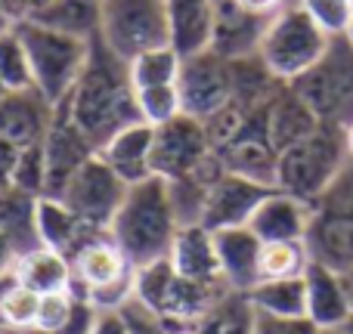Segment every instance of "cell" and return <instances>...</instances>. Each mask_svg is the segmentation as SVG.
I'll list each match as a JSON object with an SVG mask.
<instances>
[{
  "label": "cell",
  "instance_id": "obj_27",
  "mask_svg": "<svg viewBox=\"0 0 353 334\" xmlns=\"http://www.w3.org/2000/svg\"><path fill=\"white\" fill-rule=\"evenodd\" d=\"M31 22L81 41H93L99 37V25H103V0H50Z\"/></svg>",
  "mask_w": 353,
  "mask_h": 334
},
{
  "label": "cell",
  "instance_id": "obj_34",
  "mask_svg": "<svg viewBox=\"0 0 353 334\" xmlns=\"http://www.w3.org/2000/svg\"><path fill=\"white\" fill-rule=\"evenodd\" d=\"M0 81L6 90H34L28 53H25L16 28L0 34Z\"/></svg>",
  "mask_w": 353,
  "mask_h": 334
},
{
  "label": "cell",
  "instance_id": "obj_6",
  "mask_svg": "<svg viewBox=\"0 0 353 334\" xmlns=\"http://www.w3.org/2000/svg\"><path fill=\"white\" fill-rule=\"evenodd\" d=\"M344 161H347L344 130L319 124L310 136H304L301 143L279 152V161H276V189L316 207V201L323 198V192L338 176V170L344 167Z\"/></svg>",
  "mask_w": 353,
  "mask_h": 334
},
{
  "label": "cell",
  "instance_id": "obj_28",
  "mask_svg": "<svg viewBox=\"0 0 353 334\" xmlns=\"http://www.w3.org/2000/svg\"><path fill=\"white\" fill-rule=\"evenodd\" d=\"M34 211H37V198L22 189H6L0 192V232L16 244V251L34 248L37 242V226H34Z\"/></svg>",
  "mask_w": 353,
  "mask_h": 334
},
{
  "label": "cell",
  "instance_id": "obj_48",
  "mask_svg": "<svg viewBox=\"0 0 353 334\" xmlns=\"http://www.w3.org/2000/svg\"><path fill=\"white\" fill-rule=\"evenodd\" d=\"M341 279H344V288H347V298H350V306H353V267L347 273H341Z\"/></svg>",
  "mask_w": 353,
  "mask_h": 334
},
{
  "label": "cell",
  "instance_id": "obj_37",
  "mask_svg": "<svg viewBox=\"0 0 353 334\" xmlns=\"http://www.w3.org/2000/svg\"><path fill=\"white\" fill-rule=\"evenodd\" d=\"M74 294L72 291H53V294H41V304H37V319L34 325L47 334H62L74 313Z\"/></svg>",
  "mask_w": 353,
  "mask_h": 334
},
{
  "label": "cell",
  "instance_id": "obj_19",
  "mask_svg": "<svg viewBox=\"0 0 353 334\" xmlns=\"http://www.w3.org/2000/svg\"><path fill=\"white\" fill-rule=\"evenodd\" d=\"M168 260L183 279L201 282V285H226L223 273H220L214 232L205 229L201 223H189L176 229Z\"/></svg>",
  "mask_w": 353,
  "mask_h": 334
},
{
  "label": "cell",
  "instance_id": "obj_45",
  "mask_svg": "<svg viewBox=\"0 0 353 334\" xmlns=\"http://www.w3.org/2000/svg\"><path fill=\"white\" fill-rule=\"evenodd\" d=\"M16 257H19V251H16V244L10 242V238L0 232V275L6 273V269H12V263H16Z\"/></svg>",
  "mask_w": 353,
  "mask_h": 334
},
{
  "label": "cell",
  "instance_id": "obj_35",
  "mask_svg": "<svg viewBox=\"0 0 353 334\" xmlns=\"http://www.w3.org/2000/svg\"><path fill=\"white\" fill-rule=\"evenodd\" d=\"M137 109H140L143 121L152 124V127L168 124V121H174L176 115H183L180 90H176V84L140 87V90H137Z\"/></svg>",
  "mask_w": 353,
  "mask_h": 334
},
{
  "label": "cell",
  "instance_id": "obj_10",
  "mask_svg": "<svg viewBox=\"0 0 353 334\" xmlns=\"http://www.w3.org/2000/svg\"><path fill=\"white\" fill-rule=\"evenodd\" d=\"M176 90H180L183 115L199 118L201 124L214 118L220 109L232 103V68L230 59L214 53L211 47L201 53L183 56L180 78H176Z\"/></svg>",
  "mask_w": 353,
  "mask_h": 334
},
{
  "label": "cell",
  "instance_id": "obj_44",
  "mask_svg": "<svg viewBox=\"0 0 353 334\" xmlns=\"http://www.w3.org/2000/svg\"><path fill=\"white\" fill-rule=\"evenodd\" d=\"M16 158H19V146L0 140V192L12 189V174H16Z\"/></svg>",
  "mask_w": 353,
  "mask_h": 334
},
{
  "label": "cell",
  "instance_id": "obj_38",
  "mask_svg": "<svg viewBox=\"0 0 353 334\" xmlns=\"http://www.w3.org/2000/svg\"><path fill=\"white\" fill-rule=\"evenodd\" d=\"M316 211L353 220V158L344 161V167L338 170V176L329 182L323 198L316 201Z\"/></svg>",
  "mask_w": 353,
  "mask_h": 334
},
{
  "label": "cell",
  "instance_id": "obj_21",
  "mask_svg": "<svg viewBox=\"0 0 353 334\" xmlns=\"http://www.w3.org/2000/svg\"><path fill=\"white\" fill-rule=\"evenodd\" d=\"M152 143H155V127L146 121H137L130 127L118 130L103 149L99 158L105 161L128 186L143 182L152 176Z\"/></svg>",
  "mask_w": 353,
  "mask_h": 334
},
{
  "label": "cell",
  "instance_id": "obj_24",
  "mask_svg": "<svg viewBox=\"0 0 353 334\" xmlns=\"http://www.w3.org/2000/svg\"><path fill=\"white\" fill-rule=\"evenodd\" d=\"M171 43L180 56H192L211 47L214 37V12L217 0H165Z\"/></svg>",
  "mask_w": 353,
  "mask_h": 334
},
{
  "label": "cell",
  "instance_id": "obj_49",
  "mask_svg": "<svg viewBox=\"0 0 353 334\" xmlns=\"http://www.w3.org/2000/svg\"><path fill=\"white\" fill-rule=\"evenodd\" d=\"M0 334H47V331H41L37 325H31V328H6V331H0Z\"/></svg>",
  "mask_w": 353,
  "mask_h": 334
},
{
  "label": "cell",
  "instance_id": "obj_32",
  "mask_svg": "<svg viewBox=\"0 0 353 334\" xmlns=\"http://www.w3.org/2000/svg\"><path fill=\"white\" fill-rule=\"evenodd\" d=\"M37 304H41V294L25 288L22 282L12 275V269H6V273L0 275V331L31 328L37 319Z\"/></svg>",
  "mask_w": 353,
  "mask_h": 334
},
{
  "label": "cell",
  "instance_id": "obj_9",
  "mask_svg": "<svg viewBox=\"0 0 353 334\" xmlns=\"http://www.w3.org/2000/svg\"><path fill=\"white\" fill-rule=\"evenodd\" d=\"M99 41L124 62L171 43L165 0H103Z\"/></svg>",
  "mask_w": 353,
  "mask_h": 334
},
{
  "label": "cell",
  "instance_id": "obj_46",
  "mask_svg": "<svg viewBox=\"0 0 353 334\" xmlns=\"http://www.w3.org/2000/svg\"><path fill=\"white\" fill-rule=\"evenodd\" d=\"M16 25H12V19H10V12H6V6H3V0H0V34L3 31H12Z\"/></svg>",
  "mask_w": 353,
  "mask_h": 334
},
{
  "label": "cell",
  "instance_id": "obj_25",
  "mask_svg": "<svg viewBox=\"0 0 353 334\" xmlns=\"http://www.w3.org/2000/svg\"><path fill=\"white\" fill-rule=\"evenodd\" d=\"M307 248L310 257L335 273H347L353 267V220L335 217V213H313V223L307 229Z\"/></svg>",
  "mask_w": 353,
  "mask_h": 334
},
{
  "label": "cell",
  "instance_id": "obj_1",
  "mask_svg": "<svg viewBox=\"0 0 353 334\" xmlns=\"http://www.w3.org/2000/svg\"><path fill=\"white\" fill-rule=\"evenodd\" d=\"M56 109L68 112V118L84 130V136L97 146V152L118 130L143 121L128 62L112 53L99 37L90 41V56H87L78 84L72 87L65 103Z\"/></svg>",
  "mask_w": 353,
  "mask_h": 334
},
{
  "label": "cell",
  "instance_id": "obj_40",
  "mask_svg": "<svg viewBox=\"0 0 353 334\" xmlns=\"http://www.w3.org/2000/svg\"><path fill=\"white\" fill-rule=\"evenodd\" d=\"M307 316H270L254 310V334H319Z\"/></svg>",
  "mask_w": 353,
  "mask_h": 334
},
{
  "label": "cell",
  "instance_id": "obj_17",
  "mask_svg": "<svg viewBox=\"0 0 353 334\" xmlns=\"http://www.w3.org/2000/svg\"><path fill=\"white\" fill-rule=\"evenodd\" d=\"M56 109L37 90H10L0 96V140L12 146L41 143Z\"/></svg>",
  "mask_w": 353,
  "mask_h": 334
},
{
  "label": "cell",
  "instance_id": "obj_33",
  "mask_svg": "<svg viewBox=\"0 0 353 334\" xmlns=\"http://www.w3.org/2000/svg\"><path fill=\"white\" fill-rule=\"evenodd\" d=\"M180 65H183V56L174 50V43L146 50V53H140L137 59L128 62L134 90H140V87L176 84V78H180Z\"/></svg>",
  "mask_w": 353,
  "mask_h": 334
},
{
  "label": "cell",
  "instance_id": "obj_29",
  "mask_svg": "<svg viewBox=\"0 0 353 334\" xmlns=\"http://www.w3.org/2000/svg\"><path fill=\"white\" fill-rule=\"evenodd\" d=\"M257 313L270 316H307V282L298 279H270L257 282L251 291H245Z\"/></svg>",
  "mask_w": 353,
  "mask_h": 334
},
{
  "label": "cell",
  "instance_id": "obj_23",
  "mask_svg": "<svg viewBox=\"0 0 353 334\" xmlns=\"http://www.w3.org/2000/svg\"><path fill=\"white\" fill-rule=\"evenodd\" d=\"M217 260L226 285L232 291H251L257 285V260H261V238L248 226H230L214 232Z\"/></svg>",
  "mask_w": 353,
  "mask_h": 334
},
{
  "label": "cell",
  "instance_id": "obj_53",
  "mask_svg": "<svg viewBox=\"0 0 353 334\" xmlns=\"http://www.w3.org/2000/svg\"><path fill=\"white\" fill-rule=\"evenodd\" d=\"M350 3H353V0H350Z\"/></svg>",
  "mask_w": 353,
  "mask_h": 334
},
{
  "label": "cell",
  "instance_id": "obj_15",
  "mask_svg": "<svg viewBox=\"0 0 353 334\" xmlns=\"http://www.w3.org/2000/svg\"><path fill=\"white\" fill-rule=\"evenodd\" d=\"M263 109H267V105L251 112L248 121L242 124V130H239L223 149H217V155L230 174L248 176V180L276 189V161H279V152H276L273 143L267 140Z\"/></svg>",
  "mask_w": 353,
  "mask_h": 334
},
{
  "label": "cell",
  "instance_id": "obj_12",
  "mask_svg": "<svg viewBox=\"0 0 353 334\" xmlns=\"http://www.w3.org/2000/svg\"><path fill=\"white\" fill-rule=\"evenodd\" d=\"M214 146L199 118L176 115L174 121L155 127L152 143V174L161 180H186L195 176L214 158Z\"/></svg>",
  "mask_w": 353,
  "mask_h": 334
},
{
  "label": "cell",
  "instance_id": "obj_31",
  "mask_svg": "<svg viewBox=\"0 0 353 334\" xmlns=\"http://www.w3.org/2000/svg\"><path fill=\"white\" fill-rule=\"evenodd\" d=\"M310 248L307 242H263L261 260H257V282L270 279H298L310 267Z\"/></svg>",
  "mask_w": 353,
  "mask_h": 334
},
{
  "label": "cell",
  "instance_id": "obj_26",
  "mask_svg": "<svg viewBox=\"0 0 353 334\" xmlns=\"http://www.w3.org/2000/svg\"><path fill=\"white\" fill-rule=\"evenodd\" d=\"M12 275H16L25 288H31L34 294L68 291L74 282L72 260L53 248H43V244H34V248L22 251V254L16 257V263H12Z\"/></svg>",
  "mask_w": 353,
  "mask_h": 334
},
{
  "label": "cell",
  "instance_id": "obj_14",
  "mask_svg": "<svg viewBox=\"0 0 353 334\" xmlns=\"http://www.w3.org/2000/svg\"><path fill=\"white\" fill-rule=\"evenodd\" d=\"M273 186L254 182L248 176L239 174H220L217 180L208 186L205 195V211H201V226L211 232L217 229H230V226H248L251 213L257 211L267 192Z\"/></svg>",
  "mask_w": 353,
  "mask_h": 334
},
{
  "label": "cell",
  "instance_id": "obj_22",
  "mask_svg": "<svg viewBox=\"0 0 353 334\" xmlns=\"http://www.w3.org/2000/svg\"><path fill=\"white\" fill-rule=\"evenodd\" d=\"M263 124H267V140L273 143V149L285 152L288 146L301 143L319 127V118L313 115L310 105L292 87L282 84L267 103V109H263Z\"/></svg>",
  "mask_w": 353,
  "mask_h": 334
},
{
  "label": "cell",
  "instance_id": "obj_20",
  "mask_svg": "<svg viewBox=\"0 0 353 334\" xmlns=\"http://www.w3.org/2000/svg\"><path fill=\"white\" fill-rule=\"evenodd\" d=\"M304 282H307V319L323 331L344 328V322L353 316V306H350L341 273L310 260Z\"/></svg>",
  "mask_w": 353,
  "mask_h": 334
},
{
  "label": "cell",
  "instance_id": "obj_52",
  "mask_svg": "<svg viewBox=\"0 0 353 334\" xmlns=\"http://www.w3.org/2000/svg\"><path fill=\"white\" fill-rule=\"evenodd\" d=\"M3 93H10V90H6V87H3V81H0V96H3Z\"/></svg>",
  "mask_w": 353,
  "mask_h": 334
},
{
  "label": "cell",
  "instance_id": "obj_8",
  "mask_svg": "<svg viewBox=\"0 0 353 334\" xmlns=\"http://www.w3.org/2000/svg\"><path fill=\"white\" fill-rule=\"evenodd\" d=\"M72 269L74 282L68 291L87 298L97 310H121L134 298L137 267L128 260V254L118 248L109 232L87 242L72 257Z\"/></svg>",
  "mask_w": 353,
  "mask_h": 334
},
{
  "label": "cell",
  "instance_id": "obj_42",
  "mask_svg": "<svg viewBox=\"0 0 353 334\" xmlns=\"http://www.w3.org/2000/svg\"><path fill=\"white\" fill-rule=\"evenodd\" d=\"M90 334H130V328L128 319L121 316V310H99Z\"/></svg>",
  "mask_w": 353,
  "mask_h": 334
},
{
  "label": "cell",
  "instance_id": "obj_30",
  "mask_svg": "<svg viewBox=\"0 0 353 334\" xmlns=\"http://www.w3.org/2000/svg\"><path fill=\"white\" fill-rule=\"evenodd\" d=\"M199 334H254V306L245 291H226L195 325Z\"/></svg>",
  "mask_w": 353,
  "mask_h": 334
},
{
  "label": "cell",
  "instance_id": "obj_39",
  "mask_svg": "<svg viewBox=\"0 0 353 334\" xmlns=\"http://www.w3.org/2000/svg\"><path fill=\"white\" fill-rule=\"evenodd\" d=\"M307 12L316 19V25L325 34H344L353 19V3L350 0H301Z\"/></svg>",
  "mask_w": 353,
  "mask_h": 334
},
{
  "label": "cell",
  "instance_id": "obj_7",
  "mask_svg": "<svg viewBox=\"0 0 353 334\" xmlns=\"http://www.w3.org/2000/svg\"><path fill=\"white\" fill-rule=\"evenodd\" d=\"M288 87L310 105L319 124L338 130L353 124V47L344 34L332 37L323 59Z\"/></svg>",
  "mask_w": 353,
  "mask_h": 334
},
{
  "label": "cell",
  "instance_id": "obj_2",
  "mask_svg": "<svg viewBox=\"0 0 353 334\" xmlns=\"http://www.w3.org/2000/svg\"><path fill=\"white\" fill-rule=\"evenodd\" d=\"M176 229H180V220L174 211L171 189L161 176L152 174L143 182L128 186L121 207L109 226V236L140 269L171 254Z\"/></svg>",
  "mask_w": 353,
  "mask_h": 334
},
{
  "label": "cell",
  "instance_id": "obj_18",
  "mask_svg": "<svg viewBox=\"0 0 353 334\" xmlns=\"http://www.w3.org/2000/svg\"><path fill=\"white\" fill-rule=\"evenodd\" d=\"M34 226H37V242L43 248H53L59 254H65L72 260L87 242H93L97 236L109 229H97V226L84 223L78 213H72V207L59 198H37L34 211Z\"/></svg>",
  "mask_w": 353,
  "mask_h": 334
},
{
  "label": "cell",
  "instance_id": "obj_47",
  "mask_svg": "<svg viewBox=\"0 0 353 334\" xmlns=\"http://www.w3.org/2000/svg\"><path fill=\"white\" fill-rule=\"evenodd\" d=\"M344 149H347V158H353V124L344 127Z\"/></svg>",
  "mask_w": 353,
  "mask_h": 334
},
{
  "label": "cell",
  "instance_id": "obj_16",
  "mask_svg": "<svg viewBox=\"0 0 353 334\" xmlns=\"http://www.w3.org/2000/svg\"><path fill=\"white\" fill-rule=\"evenodd\" d=\"M313 213H316L313 205L282 192V189H270L267 198L251 213L248 229L261 242H298V238L304 242L307 229L313 223Z\"/></svg>",
  "mask_w": 353,
  "mask_h": 334
},
{
  "label": "cell",
  "instance_id": "obj_4",
  "mask_svg": "<svg viewBox=\"0 0 353 334\" xmlns=\"http://www.w3.org/2000/svg\"><path fill=\"white\" fill-rule=\"evenodd\" d=\"M16 34H19V41H22L25 53H28L34 90L41 93L53 109L62 105L87 65L90 41L62 34V31H53L37 22L16 25Z\"/></svg>",
  "mask_w": 353,
  "mask_h": 334
},
{
  "label": "cell",
  "instance_id": "obj_41",
  "mask_svg": "<svg viewBox=\"0 0 353 334\" xmlns=\"http://www.w3.org/2000/svg\"><path fill=\"white\" fill-rule=\"evenodd\" d=\"M292 3H298V0H236L239 10L254 16V19H261V22H270V19L279 16V12Z\"/></svg>",
  "mask_w": 353,
  "mask_h": 334
},
{
  "label": "cell",
  "instance_id": "obj_11",
  "mask_svg": "<svg viewBox=\"0 0 353 334\" xmlns=\"http://www.w3.org/2000/svg\"><path fill=\"white\" fill-rule=\"evenodd\" d=\"M124 192H128V182L105 165L97 152L72 174L59 201H65L72 207V213H78L84 223L97 226V229H109L124 201Z\"/></svg>",
  "mask_w": 353,
  "mask_h": 334
},
{
  "label": "cell",
  "instance_id": "obj_5",
  "mask_svg": "<svg viewBox=\"0 0 353 334\" xmlns=\"http://www.w3.org/2000/svg\"><path fill=\"white\" fill-rule=\"evenodd\" d=\"M332 34H325L316 25V19L298 3L285 6L279 16L267 22L257 43V56L267 65V72L282 84H292L294 78L313 68L323 53L329 50Z\"/></svg>",
  "mask_w": 353,
  "mask_h": 334
},
{
  "label": "cell",
  "instance_id": "obj_13",
  "mask_svg": "<svg viewBox=\"0 0 353 334\" xmlns=\"http://www.w3.org/2000/svg\"><path fill=\"white\" fill-rule=\"evenodd\" d=\"M41 146H43V161H47V189H43L41 198H59L74 170L84 165L90 155H97V146L68 118L65 109H56Z\"/></svg>",
  "mask_w": 353,
  "mask_h": 334
},
{
  "label": "cell",
  "instance_id": "obj_3",
  "mask_svg": "<svg viewBox=\"0 0 353 334\" xmlns=\"http://www.w3.org/2000/svg\"><path fill=\"white\" fill-rule=\"evenodd\" d=\"M232 291L230 285H201V282L183 279L171 267L168 257L140 267L134 275V298L140 300L146 310L165 322L168 331L176 328H195L208 310Z\"/></svg>",
  "mask_w": 353,
  "mask_h": 334
},
{
  "label": "cell",
  "instance_id": "obj_50",
  "mask_svg": "<svg viewBox=\"0 0 353 334\" xmlns=\"http://www.w3.org/2000/svg\"><path fill=\"white\" fill-rule=\"evenodd\" d=\"M344 41H347V43H350V47H353V19H350V25H347V31H344Z\"/></svg>",
  "mask_w": 353,
  "mask_h": 334
},
{
  "label": "cell",
  "instance_id": "obj_51",
  "mask_svg": "<svg viewBox=\"0 0 353 334\" xmlns=\"http://www.w3.org/2000/svg\"><path fill=\"white\" fill-rule=\"evenodd\" d=\"M341 331H344V334H353V316L347 319V322H344V328H341Z\"/></svg>",
  "mask_w": 353,
  "mask_h": 334
},
{
  "label": "cell",
  "instance_id": "obj_36",
  "mask_svg": "<svg viewBox=\"0 0 353 334\" xmlns=\"http://www.w3.org/2000/svg\"><path fill=\"white\" fill-rule=\"evenodd\" d=\"M12 186L22 189V192H28V195H34V198H41L43 195V189H47V161H43V146L41 143H31V146L19 149Z\"/></svg>",
  "mask_w": 353,
  "mask_h": 334
},
{
  "label": "cell",
  "instance_id": "obj_43",
  "mask_svg": "<svg viewBox=\"0 0 353 334\" xmlns=\"http://www.w3.org/2000/svg\"><path fill=\"white\" fill-rule=\"evenodd\" d=\"M47 3H50V0H3L6 12H10V19H12V25L31 22V19H34Z\"/></svg>",
  "mask_w": 353,
  "mask_h": 334
}]
</instances>
